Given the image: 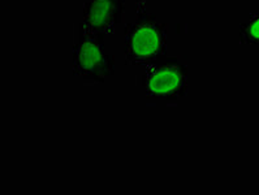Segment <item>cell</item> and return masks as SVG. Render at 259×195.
Returning a JSON list of instances; mask_svg holds the SVG:
<instances>
[{
	"instance_id": "6da1fadb",
	"label": "cell",
	"mask_w": 259,
	"mask_h": 195,
	"mask_svg": "<svg viewBox=\"0 0 259 195\" xmlns=\"http://www.w3.org/2000/svg\"><path fill=\"white\" fill-rule=\"evenodd\" d=\"M168 25L151 13L140 12L133 22L125 25L124 52L128 65H150L165 56Z\"/></svg>"
},
{
	"instance_id": "3957f363",
	"label": "cell",
	"mask_w": 259,
	"mask_h": 195,
	"mask_svg": "<svg viewBox=\"0 0 259 195\" xmlns=\"http://www.w3.org/2000/svg\"><path fill=\"white\" fill-rule=\"evenodd\" d=\"M104 38L79 29L72 52L73 76L97 83H103L115 76V58L106 51Z\"/></svg>"
},
{
	"instance_id": "5b68a950",
	"label": "cell",
	"mask_w": 259,
	"mask_h": 195,
	"mask_svg": "<svg viewBox=\"0 0 259 195\" xmlns=\"http://www.w3.org/2000/svg\"><path fill=\"white\" fill-rule=\"evenodd\" d=\"M240 40L246 46H259V13H255L246 22L241 24Z\"/></svg>"
},
{
	"instance_id": "7a4b0ae2",
	"label": "cell",
	"mask_w": 259,
	"mask_h": 195,
	"mask_svg": "<svg viewBox=\"0 0 259 195\" xmlns=\"http://www.w3.org/2000/svg\"><path fill=\"white\" fill-rule=\"evenodd\" d=\"M189 68L185 61L175 56H162L146 65L141 86L147 99L177 102L186 95Z\"/></svg>"
},
{
	"instance_id": "277c9868",
	"label": "cell",
	"mask_w": 259,
	"mask_h": 195,
	"mask_svg": "<svg viewBox=\"0 0 259 195\" xmlns=\"http://www.w3.org/2000/svg\"><path fill=\"white\" fill-rule=\"evenodd\" d=\"M125 0H92L83 6L79 29L88 34L106 37L121 24Z\"/></svg>"
}]
</instances>
